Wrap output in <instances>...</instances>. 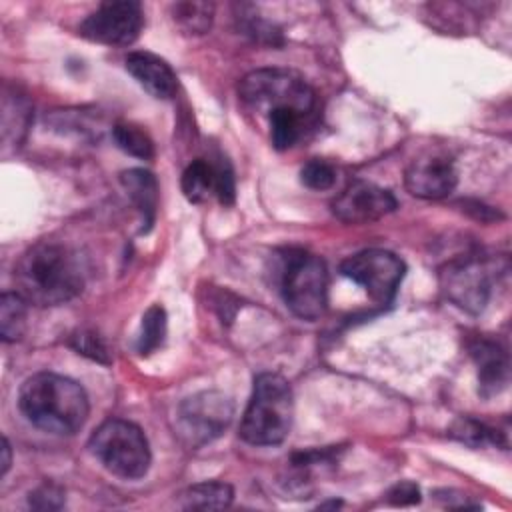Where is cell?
Listing matches in <instances>:
<instances>
[{
    "instance_id": "obj_1",
    "label": "cell",
    "mask_w": 512,
    "mask_h": 512,
    "mask_svg": "<svg viewBox=\"0 0 512 512\" xmlns=\"http://www.w3.org/2000/svg\"><path fill=\"white\" fill-rule=\"evenodd\" d=\"M84 282V260L58 240L32 244L14 266V292L34 306L66 304L82 292Z\"/></svg>"
},
{
    "instance_id": "obj_2",
    "label": "cell",
    "mask_w": 512,
    "mask_h": 512,
    "mask_svg": "<svg viewBox=\"0 0 512 512\" xmlns=\"http://www.w3.org/2000/svg\"><path fill=\"white\" fill-rule=\"evenodd\" d=\"M18 406L32 426L56 436L76 434L90 412L86 390L76 380L54 372L26 378L18 392Z\"/></svg>"
},
{
    "instance_id": "obj_3",
    "label": "cell",
    "mask_w": 512,
    "mask_h": 512,
    "mask_svg": "<svg viewBox=\"0 0 512 512\" xmlns=\"http://www.w3.org/2000/svg\"><path fill=\"white\" fill-rule=\"evenodd\" d=\"M294 394L290 382L274 372L254 378L252 396L240 422V438L252 446H276L292 428Z\"/></svg>"
},
{
    "instance_id": "obj_4",
    "label": "cell",
    "mask_w": 512,
    "mask_h": 512,
    "mask_svg": "<svg viewBox=\"0 0 512 512\" xmlns=\"http://www.w3.org/2000/svg\"><path fill=\"white\" fill-rule=\"evenodd\" d=\"M278 286L284 304L302 320H318L328 306V268L324 260L302 248L280 256Z\"/></svg>"
},
{
    "instance_id": "obj_5",
    "label": "cell",
    "mask_w": 512,
    "mask_h": 512,
    "mask_svg": "<svg viewBox=\"0 0 512 512\" xmlns=\"http://www.w3.org/2000/svg\"><path fill=\"white\" fill-rule=\"evenodd\" d=\"M100 464L124 480H138L150 468V444L144 432L128 420L110 418L102 422L88 442Z\"/></svg>"
},
{
    "instance_id": "obj_6",
    "label": "cell",
    "mask_w": 512,
    "mask_h": 512,
    "mask_svg": "<svg viewBox=\"0 0 512 512\" xmlns=\"http://www.w3.org/2000/svg\"><path fill=\"white\" fill-rule=\"evenodd\" d=\"M238 94L242 102L262 114L278 108H296L312 116L316 94L310 84L296 72L284 68H260L240 80Z\"/></svg>"
},
{
    "instance_id": "obj_7",
    "label": "cell",
    "mask_w": 512,
    "mask_h": 512,
    "mask_svg": "<svg viewBox=\"0 0 512 512\" xmlns=\"http://www.w3.org/2000/svg\"><path fill=\"white\" fill-rule=\"evenodd\" d=\"M496 276L494 260L480 254H466L448 260L438 272V282L452 304L470 314H480L490 300Z\"/></svg>"
},
{
    "instance_id": "obj_8",
    "label": "cell",
    "mask_w": 512,
    "mask_h": 512,
    "mask_svg": "<svg viewBox=\"0 0 512 512\" xmlns=\"http://www.w3.org/2000/svg\"><path fill=\"white\" fill-rule=\"evenodd\" d=\"M232 400L218 390H202L184 398L176 408V434L188 448L216 440L232 422Z\"/></svg>"
},
{
    "instance_id": "obj_9",
    "label": "cell",
    "mask_w": 512,
    "mask_h": 512,
    "mask_svg": "<svg viewBox=\"0 0 512 512\" xmlns=\"http://www.w3.org/2000/svg\"><path fill=\"white\" fill-rule=\"evenodd\" d=\"M342 276L362 286L366 294L378 304H390L404 278V262L388 250L370 248L348 256L340 264Z\"/></svg>"
},
{
    "instance_id": "obj_10",
    "label": "cell",
    "mask_w": 512,
    "mask_h": 512,
    "mask_svg": "<svg viewBox=\"0 0 512 512\" xmlns=\"http://www.w3.org/2000/svg\"><path fill=\"white\" fill-rule=\"evenodd\" d=\"M144 12L138 2H102L78 26L80 36L106 46H130L142 32Z\"/></svg>"
},
{
    "instance_id": "obj_11",
    "label": "cell",
    "mask_w": 512,
    "mask_h": 512,
    "mask_svg": "<svg viewBox=\"0 0 512 512\" xmlns=\"http://www.w3.org/2000/svg\"><path fill=\"white\" fill-rule=\"evenodd\" d=\"M396 206L398 202L390 190L354 180L332 200V214L346 224H368L394 212Z\"/></svg>"
},
{
    "instance_id": "obj_12",
    "label": "cell",
    "mask_w": 512,
    "mask_h": 512,
    "mask_svg": "<svg viewBox=\"0 0 512 512\" xmlns=\"http://www.w3.org/2000/svg\"><path fill=\"white\" fill-rule=\"evenodd\" d=\"M468 352L476 366L478 392L482 398L498 396L510 380V360L506 346L490 336H476L468 344Z\"/></svg>"
},
{
    "instance_id": "obj_13",
    "label": "cell",
    "mask_w": 512,
    "mask_h": 512,
    "mask_svg": "<svg viewBox=\"0 0 512 512\" xmlns=\"http://www.w3.org/2000/svg\"><path fill=\"white\" fill-rule=\"evenodd\" d=\"M456 182L454 164L444 156H422L414 160L404 174L406 190L424 200L446 198L456 188Z\"/></svg>"
},
{
    "instance_id": "obj_14",
    "label": "cell",
    "mask_w": 512,
    "mask_h": 512,
    "mask_svg": "<svg viewBox=\"0 0 512 512\" xmlns=\"http://www.w3.org/2000/svg\"><path fill=\"white\" fill-rule=\"evenodd\" d=\"M126 70L154 98L168 100L178 90V78L170 64L152 52H130Z\"/></svg>"
},
{
    "instance_id": "obj_15",
    "label": "cell",
    "mask_w": 512,
    "mask_h": 512,
    "mask_svg": "<svg viewBox=\"0 0 512 512\" xmlns=\"http://www.w3.org/2000/svg\"><path fill=\"white\" fill-rule=\"evenodd\" d=\"M120 184L126 190L130 202L140 214V232H148L156 218L158 208V180L144 168H130L120 172Z\"/></svg>"
},
{
    "instance_id": "obj_16",
    "label": "cell",
    "mask_w": 512,
    "mask_h": 512,
    "mask_svg": "<svg viewBox=\"0 0 512 512\" xmlns=\"http://www.w3.org/2000/svg\"><path fill=\"white\" fill-rule=\"evenodd\" d=\"M234 490L226 482H198L188 486L180 496L178 504L186 510H220L232 504Z\"/></svg>"
},
{
    "instance_id": "obj_17",
    "label": "cell",
    "mask_w": 512,
    "mask_h": 512,
    "mask_svg": "<svg viewBox=\"0 0 512 512\" xmlns=\"http://www.w3.org/2000/svg\"><path fill=\"white\" fill-rule=\"evenodd\" d=\"M266 118L270 126L272 146L276 150H288L302 138L304 126L310 114L300 112L296 108H278V110H272Z\"/></svg>"
},
{
    "instance_id": "obj_18",
    "label": "cell",
    "mask_w": 512,
    "mask_h": 512,
    "mask_svg": "<svg viewBox=\"0 0 512 512\" xmlns=\"http://www.w3.org/2000/svg\"><path fill=\"white\" fill-rule=\"evenodd\" d=\"M216 180H218L216 162L206 158H196L182 172V192L190 202L200 204L208 200V196L212 194L216 196Z\"/></svg>"
},
{
    "instance_id": "obj_19",
    "label": "cell",
    "mask_w": 512,
    "mask_h": 512,
    "mask_svg": "<svg viewBox=\"0 0 512 512\" xmlns=\"http://www.w3.org/2000/svg\"><path fill=\"white\" fill-rule=\"evenodd\" d=\"M174 24L188 36L206 34L214 20V4L210 2H176L170 8Z\"/></svg>"
},
{
    "instance_id": "obj_20",
    "label": "cell",
    "mask_w": 512,
    "mask_h": 512,
    "mask_svg": "<svg viewBox=\"0 0 512 512\" xmlns=\"http://www.w3.org/2000/svg\"><path fill=\"white\" fill-rule=\"evenodd\" d=\"M28 302L18 292H4L0 298V336L4 342H16L26 330Z\"/></svg>"
},
{
    "instance_id": "obj_21",
    "label": "cell",
    "mask_w": 512,
    "mask_h": 512,
    "mask_svg": "<svg viewBox=\"0 0 512 512\" xmlns=\"http://www.w3.org/2000/svg\"><path fill=\"white\" fill-rule=\"evenodd\" d=\"M450 436L470 448H480L486 444H496V446H506V438L498 428H492L484 422H478L474 418H458L450 426Z\"/></svg>"
},
{
    "instance_id": "obj_22",
    "label": "cell",
    "mask_w": 512,
    "mask_h": 512,
    "mask_svg": "<svg viewBox=\"0 0 512 512\" xmlns=\"http://www.w3.org/2000/svg\"><path fill=\"white\" fill-rule=\"evenodd\" d=\"M112 138L116 142V146L140 160H150L154 158V142L148 136L146 130H142L140 126L132 124V122H118L112 128Z\"/></svg>"
},
{
    "instance_id": "obj_23",
    "label": "cell",
    "mask_w": 512,
    "mask_h": 512,
    "mask_svg": "<svg viewBox=\"0 0 512 512\" xmlns=\"http://www.w3.org/2000/svg\"><path fill=\"white\" fill-rule=\"evenodd\" d=\"M166 324H168L166 310L160 304H154L144 312L138 342H136L140 356H148L162 346L166 338Z\"/></svg>"
},
{
    "instance_id": "obj_24",
    "label": "cell",
    "mask_w": 512,
    "mask_h": 512,
    "mask_svg": "<svg viewBox=\"0 0 512 512\" xmlns=\"http://www.w3.org/2000/svg\"><path fill=\"white\" fill-rule=\"evenodd\" d=\"M70 346L78 354H82V356H86V358H90L94 362L110 364V360H112L108 344L104 342V338L100 334H96L92 330H76L70 336Z\"/></svg>"
},
{
    "instance_id": "obj_25",
    "label": "cell",
    "mask_w": 512,
    "mask_h": 512,
    "mask_svg": "<svg viewBox=\"0 0 512 512\" xmlns=\"http://www.w3.org/2000/svg\"><path fill=\"white\" fill-rule=\"evenodd\" d=\"M300 182L310 190H328L336 182V168L326 160L312 158L302 166Z\"/></svg>"
},
{
    "instance_id": "obj_26",
    "label": "cell",
    "mask_w": 512,
    "mask_h": 512,
    "mask_svg": "<svg viewBox=\"0 0 512 512\" xmlns=\"http://www.w3.org/2000/svg\"><path fill=\"white\" fill-rule=\"evenodd\" d=\"M64 502H66L64 488L54 482H44L28 494V506L34 510H42V512L60 510L64 506Z\"/></svg>"
},
{
    "instance_id": "obj_27",
    "label": "cell",
    "mask_w": 512,
    "mask_h": 512,
    "mask_svg": "<svg viewBox=\"0 0 512 512\" xmlns=\"http://www.w3.org/2000/svg\"><path fill=\"white\" fill-rule=\"evenodd\" d=\"M216 168H218L216 198H218V202H220V204L230 206V204L234 202V196H236V184H234V172H232V166H230L224 158H218Z\"/></svg>"
},
{
    "instance_id": "obj_28",
    "label": "cell",
    "mask_w": 512,
    "mask_h": 512,
    "mask_svg": "<svg viewBox=\"0 0 512 512\" xmlns=\"http://www.w3.org/2000/svg\"><path fill=\"white\" fill-rule=\"evenodd\" d=\"M386 500L392 506H412L420 502V488L414 482H398L386 492Z\"/></svg>"
},
{
    "instance_id": "obj_29",
    "label": "cell",
    "mask_w": 512,
    "mask_h": 512,
    "mask_svg": "<svg viewBox=\"0 0 512 512\" xmlns=\"http://www.w3.org/2000/svg\"><path fill=\"white\" fill-rule=\"evenodd\" d=\"M10 464H12V448L8 440L2 438V476H6V472L10 470Z\"/></svg>"
}]
</instances>
